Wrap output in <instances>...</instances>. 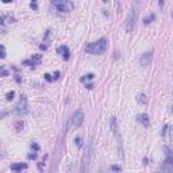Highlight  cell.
I'll return each mask as SVG.
<instances>
[{"instance_id":"6da1fadb","label":"cell","mask_w":173,"mask_h":173,"mask_svg":"<svg viewBox=\"0 0 173 173\" xmlns=\"http://www.w3.org/2000/svg\"><path fill=\"white\" fill-rule=\"evenodd\" d=\"M106 50H107V39L104 38V37L97 39L96 42H92V43H89V45L86 46V51L91 53V54H93V56H100Z\"/></svg>"},{"instance_id":"7a4b0ae2","label":"cell","mask_w":173,"mask_h":173,"mask_svg":"<svg viewBox=\"0 0 173 173\" xmlns=\"http://www.w3.org/2000/svg\"><path fill=\"white\" fill-rule=\"evenodd\" d=\"M110 126H111V131L114 133L116 138V142H118V153L120 156V158H125V154H123V145H122V137H120V131H119V126H118V120H116L115 116H112L110 119Z\"/></svg>"},{"instance_id":"3957f363","label":"cell","mask_w":173,"mask_h":173,"mask_svg":"<svg viewBox=\"0 0 173 173\" xmlns=\"http://www.w3.org/2000/svg\"><path fill=\"white\" fill-rule=\"evenodd\" d=\"M91 157H92V141H88V145H86V150L84 151L83 158H81V164H80V169H79V173H88V169H89V164H91Z\"/></svg>"},{"instance_id":"277c9868","label":"cell","mask_w":173,"mask_h":173,"mask_svg":"<svg viewBox=\"0 0 173 173\" xmlns=\"http://www.w3.org/2000/svg\"><path fill=\"white\" fill-rule=\"evenodd\" d=\"M51 7H54V10L57 12L68 14L73 11L74 3L73 1H68V0H54V1H51Z\"/></svg>"},{"instance_id":"5b68a950","label":"cell","mask_w":173,"mask_h":173,"mask_svg":"<svg viewBox=\"0 0 173 173\" xmlns=\"http://www.w3.org/2000/svg\"><path fill=\"white\" fill-rule=\"evenodd\" d=\"M135 23H137V11L135 8H131L127 15V19H126V31L128 34H131L135 30Z\"/></svg>"},{"instance_id":"8992f818","label":"cell","mask_w":173,"mask_h":173,"mask_svg":"<svg viewBox=\"0 0 173 173\" xmlns=\"http://www.w3.org/2000/svg\"><path fill=\"white\" fill-rule=\"evenodd\" d=\"M16 114L18 115H26L27 112H29V102H27V97L25 96V95H22L19 99V102H18V104H16Z\"/></svg>"},{"instance_id":"52a82bcc","label":"cell","mask_w":173,"mask_h":173,"mask_svg":"<svg viewBox=\"0 0 173 173\" xmlns=\"http://www.w3.org/2000/svg\"><path fill=\"white\" fill-rule=\"evenodd\" d=\"M71 123L73 125V127H80L84 123V112L81 110H76L73 112V115L71 118Z\"/></svg>"},{"instance_id":"ba28073f","label":"cell","mask_w":173,"mask_h":173,"mask_svg":"<svg viewBox=\"0 0 173 173\" xmlns=\"http://www.w3.org/2000/svg\"><path fill=\"white\" fill-rule=\"evenodd\" d=\"M161 173H173V156H167L161 165Z\"/></svg>"},{"instance_id":"9c48e42d","label":"cell","mask_w":173,"mask_h":173,"mask_svg":"<svg viewBox=\"0 0 173 173\" xmlns=\"http://www.w3.org/2000/svg\"><path fill=\"white\" fill-rule=\"evenodd\" d=\"M151 61H153V50L146 51V53H143V54L139 57V64H141L142 66H149V65L151 64Z\"/></svg>"},{"instance_id":"30bf717a","label":"cell","mask_w":173,"mask_h":173,"mask_svg":"<svg viewBox=\"0 0 173 173\" xmlns=\"http://www.w3.org/2000/svg\"><path fill=\"white\" fill-rule=\"evenodd\" d=\"M137 120H138V123H141L145 127H149V125H150V116H149L148 114H145V112L137 115Z\"/></svg>"},{"instance_id":"8fae6325","label":"cell","mask_w":173,"mask_h":173,"mask_svg":"<svg viewBox=\"0 0 173 173\" xmlns=\"http://www.w3.org/2000/svg\"><path fill=\"white\" fill-rule=\"evenodd\" d=\"M41 60H42V54H34L30 60H26V61H23V64L25 65H39L41 64Z\"/></svg>"},{"instance_id":"7c38bea8","label":"cell","mask_w":173,"mask_h":173,"mask_svg":"<svg viewBox=\"0 0 173 173\" xmlns=\"http://www.w3.org/2000/svg\"><path fill=\"white\" fill-rule=\"evenodd\" d=\"M57 53L58 54H61L65 60H69V58H71V50H69V48H68L66 45L60 46V48L57 49Z\"/></svg>"},{"instance_id":"4fadbf2b","label":"cell","mask_w":173,"mask_h":173,"mask_svg":"<svg viewBox=\"0 0 173 173\" xmlns=\"http://www.w3.org/2000/svg\"><path fill=\"white\" fill-rule=\"evenodd\" d=\"M11 170L14 172H22L23 169L27 168V164H22V162H18V164H11Z\"/></svg>"},{"instance_id":"5bb4252c","label":"cell","mask_w":173,"mask_h":173,"mask_svg":"<svg viewBox=\"0 0 173 173\" xmlns=\"http://www.w3.org/2000/svg\"><path fill=\"white\" fill-rule=\"evenodd\" d=\"M137 102L139 103V104H148L149 103V99L148 97H146V95H145V93H138L137 95Z\"/></svg>"},{"instance_id":"9a60e30c","label":"cell","mask_w":173,"mask_h":173,"mask_svg":"<svg viewBox=\"0 0 173 173\" xmlns=\"http://www.w3.org/2000/svg\"><path fill=\"white\" fill-rule=\"evenodd\" d=\"M153 20H156V15H154V14H150V15L146 16V18L143 19V23H145L146 26H148V25H150V23L153 22Z\"/></svg>"},{"instance_id":"2e32d148","label":"cell","mask_w":173,"mask_h":173,"mask_svg":"<svg viewBox=\"0 0 173 173\" xmlns=\"http://www.w3.org/2000/svg\"><path fill=\"white\" fill-rule=\"evenodd\" d=\"M93 77H95V74H93V73H88V74H85L84 77H81L80 81H81V83H85L86 80H92Z\"/></svg>"},{"instance_id":"e0dca14e","label":"cell","mask_w":173,"mask_h":173,"mask_svg":"<svg viewBox=\"0 0 173 173\" xmlns=\"http://www.w3.org/2000/svg\"><path fill=\"white\" fill-rule=\"evenodd\" d=\"M74 142H76V145H77V148L79 149L83 148V138L81 137H76L74 138Z\"/></svg>"},{"instance_id":"ac0fdd59","label":"cell","mask_w":173,"mask_h":173,"mask_svg":"<svg viewBox=\"0 0 173 173\" xmlns=\"http://www.w3.org/2000/svg\"><path fill=\"white\" fill-rule=\"evenodd\" d=\"M23 126H25V123H23V120H18V122L15 123V127H16V130H18V131H22Z\"/></svg>"},{"instance_id":"d6986e66","label":"cell","mask_w":173,"mask_h":173,"mask_svg":"<svg viewBox=\"0 0 173 173\" xmlns=\"http://www.w3.org/2000/svg\"><path fill=\"white\" fill-rule=\"evenodd\" d=\"M14 96H15V91H11V92H8L6 95V99L8 100V102H11V100L14 99Z\"/></svg>"},{"instance_id":"ffe728a7","label":"cell","mask_w":173,"mask_h":173,"mask_svg":"<svg viewBox=\"0 0 173 173\" xmlns=\"http://www.w3.org/2000/svg\"><path fill=\"white\" fill-rule=\"evenodd\" d=\"M31 149H32L34 151H39V149H41V148H39V145H38V143L32 142V143H31Z\"/></svg>"},{"instance_id":"44dd1931","label":"cell","mask_w":173,"mask_h":173,"mask_svg":"<svg viewBox=\"0 0 173 173\" xmlns=\"http://www.w3.org/2000/svg\"><path fill=\"white\" fill-rule=\"evenodd\" d=\"M37 156H38V154H37V151H34V153L27 154V158H29V160H35Z\"/></svg>"},{"instance_id":"7402d4cb","label":"cell","mask_w":173,"mask_h":173,"mask_svg":"<svg viewBox=\"0 0 173 173\" xmlns=\"http://www.w3.org/2000/svg\"><path fill=\"white\" fill-rule=\"evenodd\" d=\"M169 139L173 142V125L169 126Z\"/></svg>"},{"instance_id":"603a6c76","label":"cell","mask_w":173,"mask_h":173,"mask_svg":"<svg viewBox=\"0 0 173 173\" xmlns=\"http://www.w3.org/2000/svg\"><path fill=\"white\" fill-rule=\"evenodd\" d=\"M45 80L48 81V83H51V81H53V77H51V74L45 73Z\"/></svg>"},{"instance_id":"cb8c5ba5","label":"cell","mask_w":173,"mask_h":173,"mask_svg":"<svg viewBox=\"0 0 173 173\" xmlns=\"http://www.w3.org/2000/svg\"><path fill=\"white\" fill-rule=\"evenodd\" d=\"M30 7H31L34 11L38 10V4H37V1H32V3H30Z\"/></svg>"},{"instance_id":"d4e9b609","label":"cell","mask_w":173,"mask_h":173,"mask_svg":"<svg viewBox=\"0 0 173 173\" xmlns=\"http://www.w3.org/2000/svg\"><path fill=\"white\" fill-rule=\"evenodd\" d=\"M168 128H169V126H168V125H165V126H164L162 131H161V135H162V137H164L165 134H167V130H168Z\"/></svg>"},{"instance_id":"484cf974","label":"cell","mask_w":173,"mask_h":173,"mask_svg":"<svg viewBox=\"0 0 173 173\" xmlns=\"http://www.w3.org/2000/svg\"><path fill=\"white\" fill-rule=\"evenodd\" d=\"M60 74H61V73H60V72H54V74H53V80H58V79H60Z\"/></svg>"},{"instance_id":"4316f807","label":"cell","mask_w":173,"mask_h":173,"mask_svg":"<svg viewBox=\"0 0 173 173\" xmlns=\"http://www.w3.org/2000/svg\"><path fill=\"white\" fill-rule=\"evenodd\" d=\"M111 169L115 170V172H120V167H119V165H112Z\"/></svg>"},{"instance_id":"83f0119b","label":"cell","mask_w":173,"mask_h":173,"mask_svg":"<svg viewBox=\"0 0 173 173\" xmlns=\"http://www.w3.org/2000/svg\"><path fill=\"white\" fill-rule=\"evenodd\" d=\"M1 58H6V48L1 45Z\"/></svg>"},{"instance_id":"f1b7e54d","label":"cell","mask_w":173,"mask_h":173,"mask_svg":"<svg viewBox=\"0 0 173 173\" xmlns=\"http://www.w3.org/2000/svg\"><path fill=\"white\" fill-rule=\"evenodd\" d=\"M43 167H45V162H43V161H42V162H38V169L39 170L43 169Z\"/></svg>"},{"instance_id":"f546056e","label":"cell","mask_w":173,"mask_h":173,"mask_svg":"<svg viewBox=\"0 0 173 173\" xmlns=\"http://www.w3.org/2000/svg\"><path fill=\"white\" fill-rule=\"evenodd\" d=\"M1 76H3V77L8 76V72H7V71H6V69H4V68H3V69H1Z\"/></svg>"},{"instance_id":"4dcf8cb0","label":"cell","mask_w":173,"mask_h":173,"mask_svg":"<svg viewBox=\"0 0 173 173\" xmlns=\"http://www.w3.org/2000/svg\"><path fill=\"white\" fill-rule=\"evenodd\" d=\"M15 80H16V83H22V79H20L19 74H15Z\"/></svg>"},{"instance_id":"1f68e13d","label":"cell","mask_w":173,"mask_h":173,"mask_svg":"<svg viewBox=\"0 0 173 173\" xmlns=\"http://www.w3.org/2000/svg\"><path fill=\"white\" fill-rule=\"evenodd\" d=\"M85 88H86V89H92V88H93V84H92V83L85 84Z\"/></svg>"},{"instance_id":"d6a6232c","label":"cell","mask_w":173,"mask_h":173,"mask_svg":"<svg viewBox=\"0 0 173 173\" xmlns=\"http://www.w3.org/2000/svg\"><path fill=\"white\" fill-rule=\"evenodd\" d=\"M39 48H41L42 50H46V49H48V46H46V45H41V46H39Z\"/></svg>"},{"instance_id":"836d02e7","label":"cell","mask_w":173,"mask_h":173,"mask_svg":"<svg viewBox=\"0 0 173 173\" xmlns=\"http://www.w3.org/2000/svg\"><path fill=\"white\" fill-rule=\"evenodd\" d=\"M170 112H173V106H172V107H170Z\"/></svg>"}]
</instances>
